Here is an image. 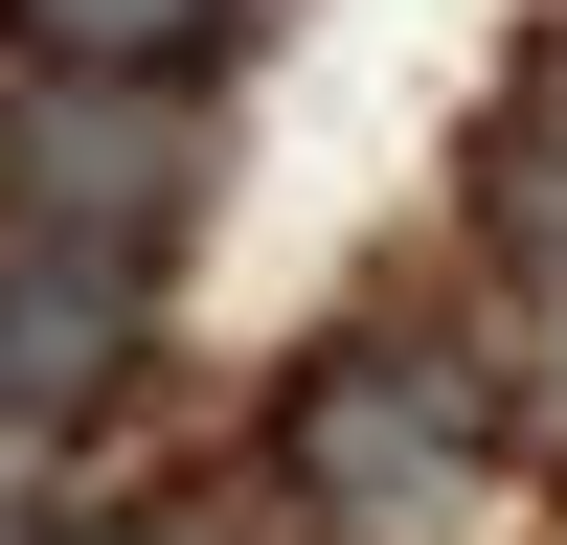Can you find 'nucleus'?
<instances>
[{
    "label": "nucleus",
    "mask_w": 567,
    "mask_h": 545,
    "mask_svg": "<svg viewBox=\"0 0 567 545\" xmlns=\"http://www.w3.org/2000/svg\"><path fill=\"white\" fill-rule=\"evenodd\" d=\"M477 454H499V387H477L454 341H318L296 409H272V477L318 500V545H409V523H454V500H477Z\"/></svg>",
    "instance_id": "f257e3e1"
},
{
    "label": "nucleus",
    "mask_w": 567,
    "mask_h": 545,
    "mask_svg": "<svg viewBox=\"0 0 567 545\" xmlns=\"http://www.w3.org/2000/svg\"><path fill=\"white\" fill-rule=\"evenodd\" d=\"M0 205L91 227V250H182V205H205V114H182V91H114V69H45L23 114H0Z\"/></svg>",
    "instance_id": "f03ea898"
},
{
    "label": "nucleus",
    "mask_w": 567,
    "mask_h": 545,
    "mask_svg": "<svg viewBox=\"0 0 567 545\" xmlns=\"http://www.w3.org/2000/svg\"><path fill=\"white\" fill-rule=\"evenodd\" d=\"M136 318H159V250H91V227L0 205V432H69L136 363Z\"/></svg>",
    "instance_id": "7ed1b4c3"
},
{
    "label": "nucleus",
    "mask_w": 567,
    "mask_h": 545,
    "mask_svg": "<svg viewBox=\"0 0 567 545\" xmlns=\"http://www.w3.org/2000/svg\"><path fill=\"white\" fill-rule=\"evenodd\" d=\"M0 45L23 69H114V91H182L250 45V0H0Z\"/></svg>",
    "instance_id": "20e7f679"
},
{
    "label": "nucleus",
    "mask_w": 567,
    "mask_h": 545,
    "mask_svg": "<svg viewBox=\"0 0 567 545\" xmlns=\"http://www.w3.org/2000/svg\"><path fill=\"white\" fill-rule=\"evenodd\" d=\"M477 227H499V272H545V296H567V45L477 114Z\"/></svg>",
    "instance_id": "39448f33"
},
{
    "label": "nucleus",
    "mask_w": 567,
    "mask_h": 545,
    "mask_svg": "<svg viewBox=\"0 0 567 545\" xmlns=\"http://www.w3.org/2000/svg\"><path fill=\"white\" fill-rule=\"evenodd\" d=\"M69 545H227V523H69Z\"/></svg>",
    "instance_id": "423d86ee"
},
{
    "label": "nucleus",
    "mask_w": 567,
    "mask_h": 545,
    "mask_svg": "<svg viewBox=\"0 0 567 545\" xmlns=\"http://www.w3.org/2000/svg\"><path fill=\"white\" fill-rule=\"evenodd\" d=\"M0 545H23V432H0Z\"/></svg>",
    "instance_id": "0eeeda50"
}]
</instances>
